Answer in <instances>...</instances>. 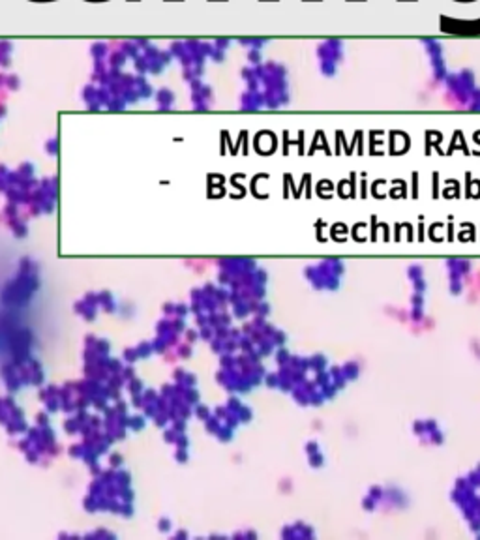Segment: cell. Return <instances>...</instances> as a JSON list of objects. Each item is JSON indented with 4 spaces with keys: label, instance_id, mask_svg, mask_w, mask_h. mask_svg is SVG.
<instances>
[{
    "label": "cell",
    "instance_id": "1",
    "mask_svg": "<svg viewBox=\"0 0 480 540\" xmlns=\"http://www.w3.org/2000/svg\"><path fill=\"white\" fill-rule=\"evenodd\" d=\"M244 90L240 94V107L244 111H257L261 107L278 109L289 104V73L280 62L267 60L249 64L242 70Z\"/></svg>",
    "mask_w": 480,
    "mask_h": 540
},
{
    "label": "cell",
    "instance_id": "2",
    "mask_svg": "<svg viewBox=\"0 0 480 540\" xmlns=\"http://www.w3.org/2000/svg\"><path fill=\"white\" fill-rule=\"evenodd\" d=\"M446 104L465 111H480V87L475 83L471 70H460L448 73L443 81Z\"/></svg>",
    "mask_w": 480,
    "mask_h": 540
},
{
    "label": "cell",
    "instance_id": "3",
    "mask_svg": "<svg viewBox=\"0 0 480 540\" xmlns=\"http://www.w3.org/2000/svg\"><path fill=\"white\" fill-rule=\"evenodd\" d=\"M315 58H317V68L324 77H334L343 60V41L338 38H328L317 43Z\"/></svg>",
    "mask_w": 480,
    "mask_h": 540
},
{
    "label": "cell",
    "instance_id": "4",
    "mask_svg": "<svg viewBox=\"0 0 480 540\" xmlns=\"http://www.w3.org/2000/svg\"><path fill=\"white\" fill-rule=\"evenodd\" d=\"M420 41H422L424 51L428 54L431 79H433L435 85H443L444 77L448 75L446 64H444V49H443V45L437 40H433V38H422Z\"/></svg>",
    "mask_w": 480,
    "mask_h": 540
},
{
    "label": "cell",
    "instance_id": "5",
    "mask_svg": "<svg viewBox=\"0 0 480 540\" xmlns=\"http://www.w3.org/2000/svg\"><path fill=\"white\" fill-rule=\"evenodd\" d=\"M242 47L248 49V60L249 64H259L263 62V49L268 43V38H240Z\"/></svg>",
    "mask_w": 480,
    "mask_h": 540
},
{
    "label": "cell",
    "instance_id": "6",
    "mask_svg": "<svg viewBox=\"0 0 480 540\" xmlns=\"http://www.w3.org/2000/svg\"><path fill=\"white\" fill-rule=\"evenodd\" d=\"M341 371H343V375H345L347 381H349V379H356V377H358V371H360V366H358L356 362H347L345 366H341Z\"/></svg>",
    "mask_w": 480,
    "mask_h": 540
},
{
    "label": "cell",
    "instance_id": "7",
    "mask_svg": "<svg viewBox=\"0 0 480 540\" xmlns=\"http://www.w3.org/2000/svg\"><path fill=\"white\" fill-rule=\"evenodd\" d=\"M225 43H229V40H220V41H216V45H218V47H216V56H218V60H221V58H223V53H225V51H227V47H229V45H225Z\"/></svg>",
    "mask_w": 480,
    "mask_h": 540
},
{
    "label": "cell",
    "instance_id": "8",
    "mask_svg": "<svg viewBox=\"0 0 480 540\" xmlns=\"http://www.w3.org/2000/svg\"><path fill=\"white\" fill-rule=\"evenodd\" d=\"M310 458V463H312V467H321L324 463V458L321 452H315V454H312V456H308Z\"/></svg>",
    "mask_w": 480,
    "mask_h": 540
},
{
    "label": "cell",
    "instance_id": "9",
    "mask_svg": "<svg viewBox=\"0 0 480 540\" xmlns=\"http://www.w3.org/2000/svg\"><path fill=\"white\" fill-rule=\"evenodd\" d=\"M409 278L415 281V279H420V278H424V272H422V268L420 266H411L409 268Z\"/></svg>",
    "mask_w": 480,
    "mask_h": 540
},
{
    "label": "cell",
    "instance_id": "10",
    "mask_svg": "<svg viewBox=\"0 0 480 540\" xmlns=\"http://www.w3.org/2000/svg\"><path fill=\"white\" fill-rule=\"evenodd\" d=\"M362 506L366 508V510H373V508L377 506V501L373 499V497H370V495H368V497H364Z\"/></svg>",
    "mask_w": 480,
    "mask_h": 540
},
{
    "label": "cell",
    "instance_id": "11",
    "mask_svg": "<svg viewBox=\"0 0 480 540\" xmlns=\"http://www.w3.org/2000/svg\"><path fill=\"white\" fill-rule=\"evenodd\" d=\"M315 452H319V443H317V441H310V443L306 445V454L312 456Z\"/></svg>",
    "mask_w": 480,
    "mask_h": 540
}]
</instances>
